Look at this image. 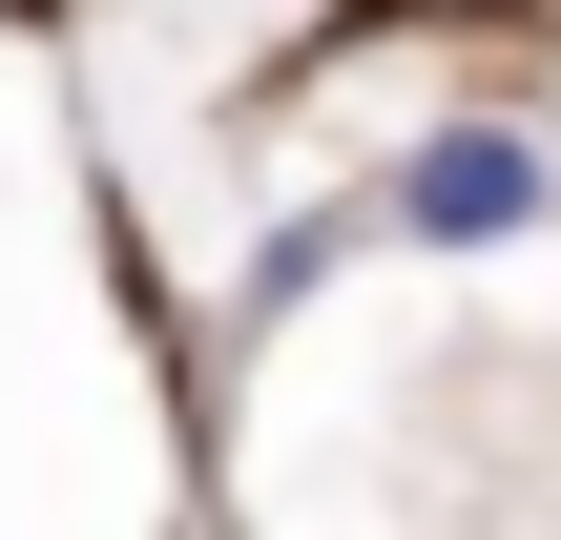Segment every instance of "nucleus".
Wrapping results in <instances>:
<instances>
[{
	"label": "nucleus",
	"instance_id": "nucleus-1",
	"mask_svg": "<svg viewBox=\"0 0 561 540\" xmlns=\"http://www.w3.org/2000/svg\"><path fill=\"white\" fill-rule=\"evenodd\" d=\"M396 229H416V250H500V229H541V146H520V125H437V146L396 166Z\"/></svg>",
	"mask_w": 561,
	"mask_h": 540
}]
</instances>
